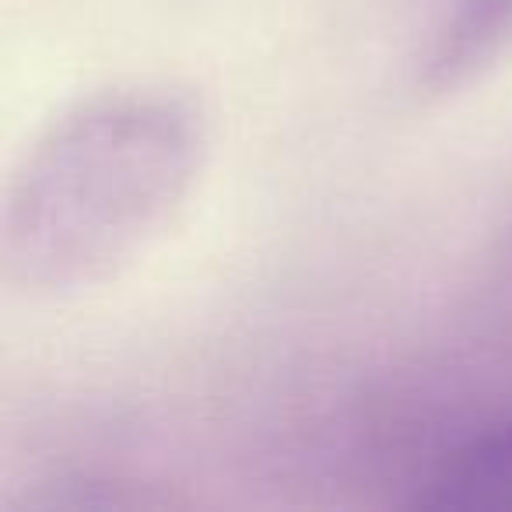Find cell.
Masks as SVG:
<instances>
[{"mask_svg": "<svg viewBox=\"0 0 512 512\" xmlns=\"http://www.w3.org/2000/svg\"><path fill=\"white\" fill-rule=\"evenodd\" d=\"M512 36V0H467L435 57V81L463 78Z\"/></svg>", "mask_w": 512, "mask_h": 512, "instance_id": "cell-2", "label": "cell"}, {"mask_svg": "<svg viewBox=\"0 0 512 512\" xmlns=\"http://www.w3.org/2000/svg\"><path fill=\"white\" fill-rule=\"evenodd\" d=\"M428 509H512V425L481 435L432 477Z\"/></svg>", "mask_w": 512, "mask_h": 512, "instance_id": "cell-1", "label": "cell"}]
</instances>
